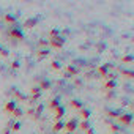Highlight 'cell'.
Masks as SVG:
<instances>
[{"label":"cell","instance_id":"obj_1","mask_svg":"<svg viewBox=\"0 0 134 134\" xmlns=\"http://www.w3.org/2000/svg\"><path fill=\"white\" fill-rule=\"evenodd\" d=\"M7 35H8V38H13V40H16V41H22V40H24V33H22L16 25H13V27L7 32Z\"/></svg>","mask_w":134,"mask_h":134},{"label":"cell","instance_id":"obj_2","mask_svg":"<svg viewBox=\"0 0 134 134\" xmlns=\"http://www.w3.org/2000/svg\"><path fill=\"white\" fill-rule=\"evenodd\" d=\"M117 120H118V123L120 125H123V126H131V123H132V114L129 112H126V114H120L118 117H117Z\"/></svg>","mask_w":134,"mask_h":134},{"label":"cell","instance_id":"obj_3","mask_svg":"<svg viewBox=\"0 0 134 134\" xmlns=\"http://www.w3.org/2000/svg\"><path fill=\"white\" fill-rule=\"evenodd\" d=\"M77 126H79V123H77V120L76 118H70L68 121L65 123V132H70V134H73L76 129H77Z\"/></svg>","mask_w":134,"mask_h":134},{"label":"cell","instance_id":"obj_4","mask_svg":"<svg viewBox=\"0 0 134 134\" xmlns=\"http://www.w3.org/2000/svg\"><path fill=\"white\" fill-rule=\"evenodd\" d=\"M49 46L52 49H62L65 46V38L63 36H57V38H52L49 40Z\"/></svg>","mask_w":134,"mask_h":134},{"label":"cell","instance_id":"obj_5","mask_svg":"<svg viewBox=\"0 0 134 134\" xmlns=\"http://www.w3.org/2000/svg\"><path fill=\"white\" fill-rule=\"evenodd\" d=\"M109 68H112V65H110V63H107V65H101V66H98V68H96V71H98V74H99V76H103V77H106V76H107V73H109Z\"/></svg>","mask_w":134,"mask_h":134},{"label":"cell","instance_id":"obj_6","mask_svg":"<svg viewBox=\"0 0 134 134\" xmlns=\"http://www.w3.org/2000/svg\"><path fill=\"white\" fill-rule=\"evenodd\" d=\"M65 71H66V74H68L70 77L71 76H79V70L76 68L74 65H66L65 66Z\"/></svg>","mask_w":134,"mask_h":134},{"label":"cell","instance_id":"obj_7","mask_svg":"<svg viewBox=\"0 0 134 134\" xmlns=\"http://www.w3.org/2000/svg\"><path fill=\"white\" fill-rule=\"evenodd\" d=\"M36 87H38L40 90H49V88L52 87V84H51V81H47V79H40Z\"/></svg>","mask_w":134,"mask_h":134},{"label":"cell","instance_id":"obj_8","mask_svg":"<svg viewBox=\"0 0 134 134\" xmlns=\"http://www.w3.org/2000/svg\"><path fill=\"white\" fill-rule=\"evenodd\" d=\"M16 107H18L16 101H14V99H11V101H7V104L3 106V110H5V112H8V114H11Z\"/></svg>","mask_w":134,"mask_h":134},{"label":"cell","instance_id":"obj_9","mask_svg":"<svg viewBox=\"0 0 134 134\" xmlns=\"http://www.w3.org/2000/svg\"><path fill=\"white\" fill-rule=\"evenodd\" d=\"M38 21H40V18H32V19H27V21L24 22V27H25V29H33V27L38 24Z\"/></svg>","mask_w":134,"mask_h":134},{"label":"cell","instance_id":"obj_10","mask_svg":"<svg viewBox=\"0 0 134 134\" xmlns=\"http://www.w3.org/2000/svg\"><path fill=\"white\" fill-rule=\"evenodd\" d=\"M13 95H14V101H25V99H27V96H25L24 93H21L18 88L13 90Z\"/></svg>","mask_w":134,"mask_h":134},{"label":"cell","instance_id":"obj_11","mask_svg":"<svg viewBox=\"0 0 134 134\" xmlns=\"http://www.w3.org/2000/svg\"><path fill=\"white\" fill-rule=\"evenodd\" d=\"M63 115H65V106H62V104H60V106L55 109V120H57V121H58V120H62V117H63Z\"/></svg>","mask_w":134,"mask_h":134},{"label":"cell","instance_id":"obj_12","mask_svg":"<svg viewBox=\"0 0 134 134\" xmlns=\"http://www.w3.org/2000/svg\"><path fill=\"white\" fill-rule=\"evenodd\" d=\"M115 87H117V82H115V81H107L103 88L107 90V92H112V90H115Z\"/></svg>","mask_w":134,"mask_h":134},{"label":"cell","instance_id":"obj_13","mask_svg":"<svg viewBox=\"0 0 134 134\" xmlns=\"http://www.w3.org/2000/svg\"><path fill=\"white\" fill-rule=\"evenodd\" d=\"M70 106H71L73 109H77V110H81V109L84 107L82 101H79V99H71V101H70Z\"/></svg>","mask_w":134,"mask_h":134},{"label":"cell","instance_id":"obj_14","mask_svg":"<svg viewBox=\"0 0 134 134\" xmlns=\"http://www.w3.org/2000/svg\"><path fill=\"white\" fill-rule=\"evenodd\" d=\"M3 19H5V22L11 24V27H13V25H16V16H13V14H5V16H3Z\"/></svg>","mask_w":134,"mask_h":134},{"label":"cell","instance_id":"obj_15","mask_svg":"<svg viewBox=\"0 0 134 134\" xmlns=\"http://www.w3.org/2000/svg\"><path fill=\"white\" fill-rule=\"evenodd\" d=\"M58 106H60V99H58V98H54V99H51V101H49V109L55 110Z\"/></svg>","mask_w":134,"mask_h":134},{"label":"cell","instance_id":"obj_16","mask_svg":"<svg viewBox=\"0 0 134 134\" xmlns=\"http://www.w3.org/2000/svg\"><path fill=\"white\" fill-rule=\"evenodd\" d=\"M79 114H81V117H82L84 120H87V121L90 120V115H92V114H90V110H88V109H84V107H82V109L79 110Z\"/></svg>","mask_w":134,"mask_h":134},{"label":"cell","instance_id":"obj_17","mask_svg":"<svg viewBox=\"0 0 134 134\" xmlns=\"http://www.w3.org/2000/svg\"><path fill=\"white\" fill-rule=\"evenodd\" d=\"M65 128V121H62V120H58V121H55V125L52 126V129L57 132V131H62Z\"/></svg>","mask_w":134,"mask_h":134},{"label":"cell","instance_id":"obj_18","mask_svg":"<svg viewBox=\"0 0 134 134\" xmlns=\"http://www.w3.org/2000/svg\"><path fill=\"white\" fill-rule=\"evenodd\" d=\"M43 109H44V106H43V104H40V106H36V107H35V115H33V120H38V118H40V114L43 112Z\"/></svg>","mask_w":134,"mask_h":134},{"label":"cell","instance_id":"obj_19","mask_svg":"<svg viewBox=\"0 0 134 134\" xmlns=\"http://www.w3.org/2000/svg\"><path fill=\"white\" fill-rule=\"evenodd\" d=\"M47 55H49V51H47V49H41V51H38V54H36V57H38L40 60H41V58H46Z\"/></svg>","mask_w":134,"mask_h":134},{"label":"cell","instance_id":"obj_20","mask_svg":"<svg viewBox=\"0 0 134 134\" xmlns=\"http://www.w3.org/2000/svg\"><path fill=\"white\" fill-rule=\"evenodd\" d=\"M120 73L125 76V77H129V79H132V70H120Z\"/></svg>","mask_w":134,"mask_h":134},{"label":"cell","instance_id":"obj_21","mask_svg":"<svg viewBox=\"0 0 134 134\" xmlns=\"http://www.w3.org/2000/svg\"><path fill=\"white\" fill-rule=\"evenodd\" d=\"M79 128H81V129H82V131H87V129H88V128H90V123H88V121H87V120H82V121H81V123H79Z\"/></svg>","mask_w":134,"mask_h":134},{"label":"cell","instance_id":"obj_22","mask_svg":"<svg viewBox=\"0 0 134 134\" xmlns=\"http://www.w3.org/2000/svg\"><path fill=\"white\" fill-rule=\"evenodd\" d=\"M49 36H51V40H52V38H57V36H60V32H58L57 29H51V30H49Z\"/></svg>","mask_w":134,"mask_h":134},{"label":"cell","instance_id":"obj_23","mask_svg":"<svg viewBox=\"0 0 134 134\" xmlns=\"http://www.w3.org/2000/svg\"><path fill=\"white\" fill-rule=\"evenodd\" d=\"M11 114H13V115H14L16 118H19V117H22V115H24V112H22V109H19V107H16V109H14V110H13Z\"/></svg>","mask_w":134,"mask_h":134},{"label":"cell","instance_id":"obj_24","mask_svg":"<svg viewBox=\"0 0 134 134\" xmlns=\"http://www.w3.org/2000/svg\"><path fill=\"white\" fill-rule=\"evenodd\" d=\"M132 60H134V58H132V55H131V54H129V55L121 57V62H123V63H132Z\"/></svg>","mask_w":134,"mask_h":134},{"label":"cell","instance_id":"obj_25","mask_svg":"<svg viewBox=\"0 0 134 134\" xmlns=\"http://www.w3.org/2000/svg\"><path fill=\"white\" fill-rule=\"evenodd\" d=\"M30 93H32V95H41V90L35 85V87H32V88H30Z\"/></svg>","mask_w":134,"mask_h":134},{"label":"cell","instance_id":"obj_26","mask_svg":"<svg viewBox=\"0 0 134 134\" xmlns=\"http://www.w3.org/2000/svg\"><path fill=\"white\" fill-rule=\"evenodd\" d=\"M51 68L55 70V71H58V70H60V63H58V62H52V63H51Z\"/></svg>","mask_w":134,"mask_h":134},{"label":"cell","instance_id":"obj_27","mask_svg":"<svg viewBox=\"0 0 134 134\" xmlns=\"http://www.w3.org/2000/svg\"><path fill=\"white\" fill-rule=\"evenodd\" d=\"M40 96H41V95H32V96L29 98V103H36V101L40 99Z\"/></svg>","mask_w":134,"mask_h":134},{"label":"cell","instance_id":"obj_28","mask_svg":"<svg viewBox=\"0 0 134 134\" xmlns=\"http://www.w3.org/2000/svg\"><path fill=\"white\" fill-rule=\"evenodd\" d=\"M109 129H110L112 132H118V131H120V126H117V125L112 123V125H109Z\"/></svg>","mask_w":134,"mask_h":134},{"label":"cell","instance_id":"obj_29","mask_svg":"<svg viewBox=\"0 0 134 134\" xmlns=\"http://www.w3.org/2000/svg\"><path fill=\"white\" fill-rule=\"evenodd\" d=\"M107 115H109V117H112V118H117L120 114H118V112H115V110H107Z\"/></svg>","mask_w":134,"mask_h":134},{"label":"cell","instance_id":"obj_30","mask_svg":"<svg viewBox=\"0 0 134 134\" xmlns=\"http://www.w3.org/2000/svg\"><path fill=\"white\" fill-rule=\"evenodd\" d=\"M21 129V123H14L11 125V131H19Z\"/></svg>","mask_w":134,"mask_h":134},{"label":"cell","instance_id":"obj_31","mask_svg":"<svg viewBox=\"0 0 134 134\" xmlns=\"http://www.w3.org/2000/svg\"><path fill=\"white\" fill-rule=\"evenodd\" d=\"M47 44H49V41H46V40H40V43H38V46H41V47H44Z\"/></svg>","mask_w":134,"mask_h":134},{"label":"cell","instance_id":"obj_32","mask_svg":"<svg viewBox=\"0 0 134 134\" xmlns=\"http://www.w3.org/2000/svg\"><path fill=\"white\" fill-rule=\"evenodd\" d=\"M0 55H3V57H8V51H5L2 46H0Z\"/></svg>","mask_w":134,"mask_h":134},{"label":"cell","instance_id":"obj_33","mask_svg":"<svg viewBox=\"0 0 134 134\" xmlns=\"http://www.w3.org/2000/svg\"><path fill=\"white\" fill-rule=\"evenodd\" d=\"M19 66H21V65H19V62H13V63H11V68H13V70H18Z\"/></svg>","mask_w":134,"mask_h":134},{"label":"cell","instance_id":"obj_34","mask_svg":"<svg viewBox=\"0 0 134 134\" xmlns=\"http://www.w3.org/2000/svg\"><path fill=\"white\" fill-rule=\"evenodd\" d=\"M27 115L33 117V115H35V109H29V110H27Z\"/></svg>","mask_w":134,"mask_h":134},{"label":"cell","instance_id":"obj_35","mask_svg":"<svg viewBox=\"0 0 134 134\" xmlns=\"http://www.w3.org/2000/svg\"><path fill=\"white\" fill-rule=\"evenodd\" d=\"M85 132H87V134H96V132H95V131H93V129H92V128H88V129H87V131H85Z\"/></svg>","mask_w":134,"mask_h":134},{"label":"cell","instance_id":"obj_36","mask_svg":"<svg viewBox=\"0 0 134 134\" xmlns=\"http://www.w3.org/2000/svg\"><path fill=\"white\" fill-rule=\"evenodd\" d=\"M10 131H11V129H10V128H7V129L3 131V134H10Z\"/></svg>","mask_w":134,"mask_h":134},{"label":"cell","instance_id":"obj_37","mask_svg":"<svg viewBox=\"0 0 134 134\" xmlns=\"http://www.w3.org/2000/svg\"><path fill=\"white\" fill-rule=\"evenodd\" d=\"M65 134H70V132H65Z\"/></svg>","mask_w":134,"mask_h":134}]
</instances>
